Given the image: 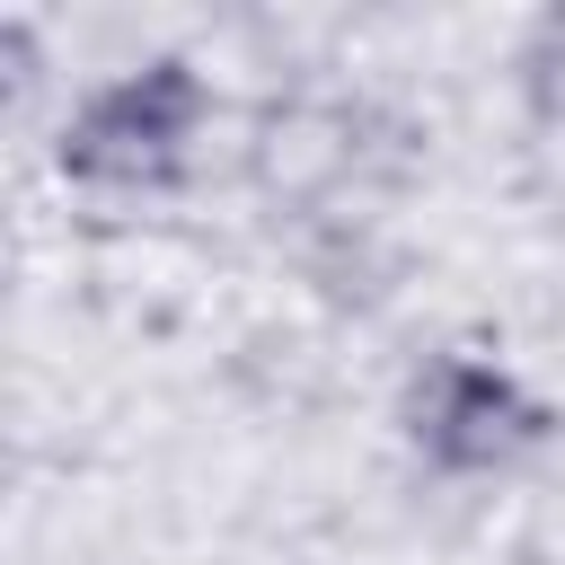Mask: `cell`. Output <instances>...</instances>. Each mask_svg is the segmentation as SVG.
<instances>
[{
	"mask_svg": "<svg viewBox=\"0 0 565 565\" xmlns=\"http://www.w3.org/2000/svg\"><path fill=\"white\" fill-rule=\"evenodd\" d=\"M424 124L353 88H282L247 124V185L291 221H344L371 194H406Z\"/></svg>",
	"mask_w": 565,
	"mask_h": 565,
	"instance_id": "obj_1",
	"label": "cell"
},
{
	"mask_svg": "<svg viewBox=\"0 0 565 565\" xmlns=\"http://www.w3.org/2000/svg\"><path fill=\"white\" fill-rule=\"evenodd\" d=\"M212 124V79L185 53H150L115 79H97L53 124V168L88 194H168L194 168V141Z\"/></svg>",
	"mask_w": 565,
	"mask_h": 565,
	"instance_id": "obj_2",
	"label": "cell"
},
{
	"mask_svg": "<svg viewBox=\"0 0 565 565\" xmlns=\"http://www.w3.org/2000/svg\"><path fill=\"white\" fill-rule=\"evenodd\" d=\"M397 441L433 477H512L556 441V406L494 353H424L397 388Z\"/></svg>",
	"mask_w": 565,
	"mask_h": 565,
	"instance_id": "obj_3",
	"label": "cell"
},
{
	"mask_svg": "<svg viewBox=\"0 0 565 565\" xmlns=\"http://www.w3.org/2000/svg\"><path fill=\"white\" fill-rule=\"evenodd\" d=\"M309 282H318V300L327 309H353V318H371L388 291H397V247L380 238V221L371 212H344V221H309Z\"/></svg>",
	"mask_w": 565,
	"mask_h": 565,
	"instance_id": "obj_4",
	"label": "cell"
},
{
	"mask_svg": "<svg viewBox=\"0 0 565 565\" xmlns=\"http://www.w3.org/2000/svg\"><path fill=\"white\" fill-rule=\"evenodd\" d=\"M512 97L539 141H565V0H547L512 44Z\"/></svg>",
	"mask_w": 565,
	"mask_h": 565,
	"instance_id": "obj_5",
	"label": "cell"
},
{
	"mask_svg": "<svg viewBox=\"0 0 565 565\" xmlns=\"http://www.w3.org/2000/svg\"><path fill=\"white\" fill-rule=\"evenodd\" d=\"M44 71H53V53H44L35 18H0V88H9V115H18V124L35 115V97H44Z\"/></svg>",
	"mask_w": 565,
	"mask_h": 565,
	"instance_id": "obj_6",
	"label": "cell"
}]
</instances>
